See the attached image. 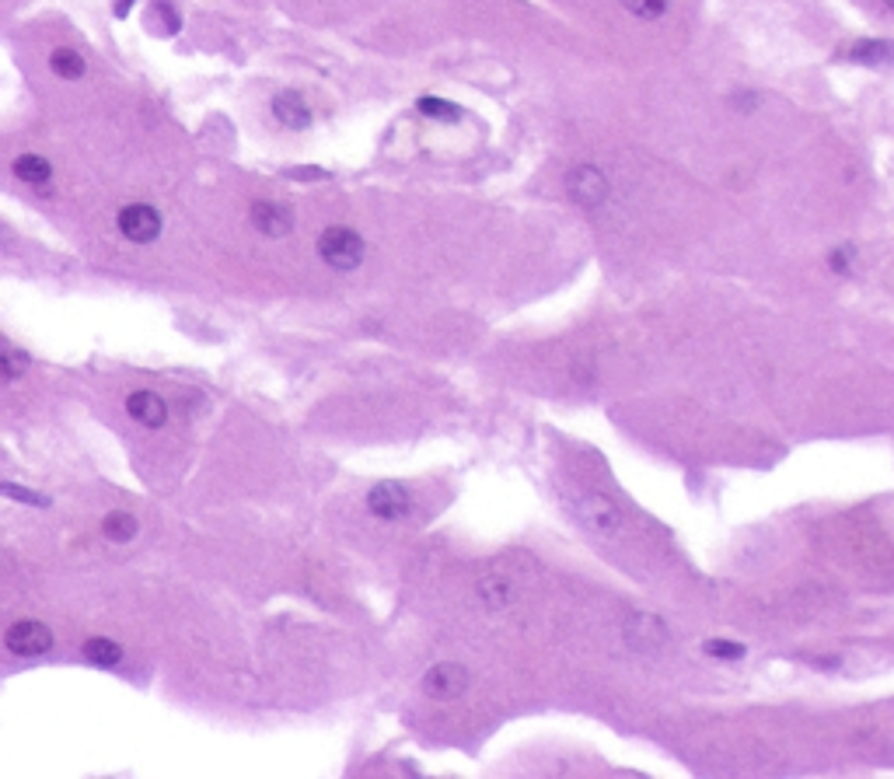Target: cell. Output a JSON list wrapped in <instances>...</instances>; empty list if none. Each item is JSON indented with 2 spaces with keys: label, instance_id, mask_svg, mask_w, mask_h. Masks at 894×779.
Returning a JSON list of instances; mask_svg holds the SVG:
<instances>
[{
  "label": "cell",
  "instance_id": "6da1fadb",
  "mask_svg": "<svg viewBox=\"0 0 894 779\" xmlns=\"http://www.w3.org/2000/svg\"><path fill=\"white\" fill-rule=\"evenodd\" d=\"M573 511H577V518L587 524V528L594 531V535H605V538H612V535H619L622 531V511H619V504H615L612 497H605V493H594V490H587V493H580V497H573Z\"/></svg>",
  "mask_w": 894,
  "mask_h": 779
},
{
  "label": "cell",
  "instance_id": "7a4b0ae2",
  "mask_svg": "<svg viewBox=\"0 0 894 779\" xmlns=\"http://www.w3.org/2000/svg\"><path fill=\"white\" fill-rule=\"evenodd\" d=\"M318 256L329 262L332 269H357L364 262V238L350 228H325L322 238H318Z\"/></svg>",
  "mask_w": 894,
  "mask_h": 779
},
{
  "label": "cell",
  "instance_id": "3957f363",
  "mask_svg": "<svg viewBox=\"0 0 894 779\" xmlns=\"http://www.w3.org/2000/svg\"><path fill=\"white\" fill-rule=\"evenodd\" d=\"M4 643H7V650H11L14 657H39V654H46V650L53 647V633H49V626H42V622L21 619V622H14V626L7 629Z\"/></svg>",
  "mask_w": 894,
  "mask_h": 779
},
{
  "label": "cell",
  "instance_id": "277c9868",
  "mask_svg": "<svg viewBox=\"0 0 894 779\" xmlns=\"http://www.w3.org/2000/svg\"><path fill=\"white\" fill-rule=\"evenodd\" d=\"M119 231L133 245H147L161 235V214L147 203H130V207L119 210Z\"/></svg>",
  "mask_w": 894,
  "mask_h": 779
},
{
  "label": "cell",
  "instance_id": "5b68a950",
  "mask_svg": "<svg viewBox=\"0 0 894 779\" xmlns=\"http://www.w3.org/2000/svg\"><path fill=\"white\" fill-rule=\"evenodd\" d=\"M367 507H371L374 518L381 521H399L409 514L413 507V497L402 483H378L371 493H367Z\"/></svg>",
  "mask_w": 894,
  "mask_h": 779
},
{
  "label": "cell",
  "instance_id": "8992f818",
  "mask_svg": "<svg viewBox=\"0 0 894 779\" xmlns=\"http://www.w3.org/2000/svg\"><path fill=\"white\" fill-rule=\"evenodd\" d=\"M468 689V671L461 668V664H434V668L427 671V678H423V692H427L430 699H441V703H447V699H458L461 692Z\"/></svg>",
  "mask_w": 894,
  "mask_h": 779
},
{
  "label": "cell",
  "instance_id": "52a82bcc",
  "mask_svg": "<svg viewBox=\"0 0 894 779\" xmlns=\"http://www.w3.org/2000/svg\"><path fill=\"white\" fill-rule=\"evenodd\" d=\"M566 193H570L580 207H598V203L608 196V182H605V175H601L598 168L580 165V168H573V172L566 175Z\"/></svg>",
  "mask_w": 894,
  "mask_h": 779
},
{
  "label": "cell",
  "instance_id": "ba28073f",
  "mask_svg": "<svg viewBox=\"0 0 894 779\" xmlns=\"http://www.w3.org/2000/svg\"><path fill=\"white\" fill-rule=\"evenodd\" d=\"M248 217H252V228L269 238H283V235H290V228H294V214H290L287 207H280V203H269V200L252 203V214Z\"/></svg>",
  "mask_w": 894,
  "mask_h": 779
},
{
  "label": "cell",
  "instance_id": "9c48e42d",
  "mask_svg": "<svg viewBox=\"0 0 894 779\" xmlns=\"http://www.w3.org/2000/svg\"><path fill=\"white\" fill-rule=\"evenodd\" d=\"M126 413H130L137 423H144V427H161V423L168 420V406L158 392H130V399H126Z\"/></svg>",
  "mask_w": 894,
  "mask_h": 779
},
{
  "label": "cell",
  "instance_id": "30bf717a",
  "mask_svg": "<svg viewBox=\"0 0 894 779\" xmlns=\"http://www.w3.org/2000/svg\"><path fill=\"white\" fill-rule=\"evenodd\" d=\"M273 116L280 119L287 130H304V126L311 123L308 102H304L297 91H280V95L273 98Z\"/></svg>",
  "mask_w": 894,
  "mask_h": 779
},
{
  "label": "cell",
  "instance_id": "8fae6325",
  "mask_svg": "<svg viewBox=\"0 0 894 779\" xmlns=\"http://www.w3.org/2000/svg\"><path fill=\"white\" fill-rule=\"evenodd\" d=\"M849 60L867 63V67H888V63H894V42L891 39H860L849 46Z\"/></svg>",
  "mask_w": 894,
  "mask_h": 779
},
{
  "label": "cell",
  "instance_id": "7c38bea8",
  "mask_svg": "<svg viewBox=\"0 0 894 779\" xmlns=\"http://www.w3.org/2000/svg\"><path fill=\"white\" fill-rule=\"evenodd\" d=\"M84 657H88L91 664H98V668H112V664L123 661V647H119L116 640H109V636H91V640L84 643Z\"/></svg>",
  "mask_w": 894,
  "mask_h": 779
},
{
  "label": "cell",
  "instance_id": "4fadbf2b",
  "mask_svg": "<svg viewBox=\"0 0 894 779\" xmlns=\"http://www.w3.org/2000/svg\"><path fill=\"white\" fill-rule=\"evenodd\" d=\"M14 175H18L21 182H28V186H42V182H49L53 168H49V161L39 158V154H21V158L14 161Z\"/></svg>",
  "mask_w": 894,
  "mask_h": 779
},
{
  "label": "cell",
  "instance_id": "5bb4252c",
  "mask_svg": "<svg viewBox=\"0 0 894 779\" xmlns=\"http://www.w3.org/2000/svg\"><path fill=\"white\" fill-rule=\"evenodd\" d=\"M49 67L56 70L60 77H67V81H77V77H84V56L77 53V49H53V56H49Z\"/></svg>",
  "mask_w": 894,
  "mask_h": 779
},
{
  "label": "cell",
  "instance_id": "9a60e30c",
  "mask_svg": "<svg viewBox=\"0 0 894 779\" xmlns=\"http://www.w3.org/2000/svg\"><path fill=\"white\" fill-rule=\"evenodd\" d=\"M147 25H151L158 35H175V32H179L182 21H179V14H175L172 4H165V0H154L151 11H147Z\"/></svg>",
  "mask_w": 894,
  "mask_h": 779
},
{
  "label": "cell",
  "instance_id": "2e32d148",
  "mask_svg": "<svg viewBox=\"0 0 894 779\" xmlns=\"http://www.w3.org/2000/svg\"><path fill=\"white\" fill-rule=\"evenodd\" d=\"M102 531H105V538H112V542H130L140 528H137V518H133V514L112 511L109 518L102 521Z\"/></svg>",
  "mask_w": 894,
  "mask_h": 779
},
{
  "label": "cell",
  "instance_id": "e0dca14e",
  "mask_svg": "<svg viewBox=\"0 0 894 779\" xmlns=\"http://www.w3.org/2000/svg\"><path fill=\"white\" fill-rule=\"evenodd\" d=\"M416 109L423 112V116L430 119H444V123H454V119H461V109L454 102H441V98H420L416 102Z\"/></svg>",
  "mask_w": 894,
  "mask_h": 779
},
{
  "label": "cell",
  "instance_id": "ac0fdd59",
  "mask_svg": "<svg viewBox=\"0 0 894 779\" xmlns=\"http://www.w3.org/2000/svg\"><path fill=\"white\" fill-rule=\"evenodd\" d=\"M622 7H626L629 14H636V18L654 21V18H661V14L668 11L671 0H622Z\"/></svg>",
  "mask_w": 894,
  "mask_h": 779
},
{
  "label": "cell",
  "instance_id": "d6986e66",
  "mask_svg": "<svg viewBox=\"0 0 894 779\" xmlns=\"http://www.w3.org/2000/svg\"><path fill=\"white\" fill-rule=\"evenodd\" d=\"M0 364H4V381H14V378H21V374L28 371V364H32V360H28V353L11 350V346H7V350L0 353Z\"/></svg>",
  "mask_w": 894,
  "mask_h": 779
},
{
  "label": "cell",
  "instance_id": "ffe728a7",
  "mask_svg": "<svg viewBox=\"0 0 894 779\" xmlns=\"http://www.w3.org/2000/svg\"><path fill=\"white\" fill-rule=\"evenodd\" d=\"M706 654L720 657V661H741L744 657V643L734 640H706Z\"/></svg>",
  "mask_w": 894,
  "mask_h": 779
},
{
  "label": "cell",
  "instance_id": "44dd1931",
  "mask_svg": "<svg viewBox=\"0 0 894 779\" xmlns=\"http://www.w3.org/2000/svg\"><path fill=\"white\" fill-rule=\"evenodd\" d=\"M4 497L11 500H21V504H32V507H49V500L42 497V493H32V490H21V486L14 483H4Z\"/></svg>",
  "mask_w": 894,
  "mask_h": 779
},
{
  "label": "cell",
  "instance_id": "7402d4cb",
  "mask_svg": "<svg viewBox=\"0 0 894 779\" xmlns=\"http://www.w3.org/2000/svg\"><path fill=\"white\" fill-rule=\"evenodd\" d=\"M853 262H856V249H849V245H842V249H835V252H832V259H828V266H832L835 273H842V276H846L849 269H853Z\"/></svg>",
  "mask_w": 894,
  "mask_h": 779
},
{
  "label": "cell",
  "instance_id": "603a6c76",
  "mask_svg": "<svg viewBox=\"0 0 894 779\" xmlns=\"http://www.w3.org/2000/svg\"><path fill=\"white\" fill-rule=\"evenodd\" d=\"M884 7H888V11H894V0H884Z\"/></svg>",
  "mask_w": 894,
  "mask_h": 779
}]
</instances>
